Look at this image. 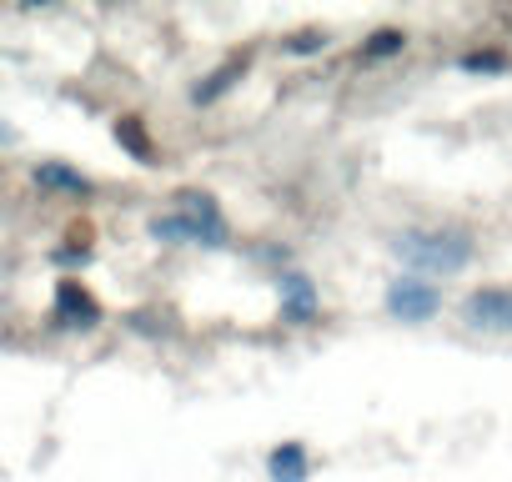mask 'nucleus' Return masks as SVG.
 Here are the masks:
<instances>
[{"mask_svg": "<svg viewBox=\"0 0 512 482\" xmlns=\"http://www.w3.org/2000/svg\"><path fill=\"white\" fill-rule=\"evenodd\" d=\"M397 257L417 277H452L477 257V241L457 226H432V231H402L397 236Z\"/></svg>", "mask_w": 512, "mask_h": 482, "instance_id": "nucleus-1", "label": "nucleus"}, {"mask_svg": "<svg viewBox=\"0 0 512 482\" xmlns=\"http://www.w3.org/2000/svg\"><path fill=\"white\" fill-rule=\"evenodd\" d=\"M437 307H442V292H437L427 277H397V282L387 287V312H392L397 322H432Z\"/></svg>", "mask_w": 512, "mask_h": 482, "instance_id": "nucleus-3", "label": "nucleus"}, {"mask_svg": "<svg viewBox=\"0 0 512 482\" xmlns=\"http://www.w3.org/2000/svg\"><path fill=\"white\" fill-rule=\"evenodd\" d=\"M61 312H81L86 322H96V302H91L76 282H61Z\"/></svg>", "mask_w": 512, "mask_h": 482, "instance_id": "nucleus-5", "label": "nucleus"}, {"mask_svg": "<svg viewBox=\"0 0 512 482\" xmlns=\"http://www.w3.org/2000/svg\"><path fill=\"white\" fill-rule=\"evenodd\" d=\"M272 477L277 482H302L307 477V452L297 442H287L282 452H272Z\"/></svg>", "mask_w": 512, "mask_h": 482, "instance_id": "nucleus-4", "label": "nucleus"}, {"mask_svg": "<svg viewBox=\"0 0 512 482\" xmlns=\"http://www.w3.org/2000/svg\"><path fill=\"white\" fill-rule=\"evenodd\" d=\"M116 136H121V141H131V146H136V151L146 156V136L136 131V121H121V126H116Z\"/></svg>", "mask_w": 512, "mask_h": 482, "instance_id": "nucleus-7", "label": "nucleus"}, {"mask_svg": "<svg viewBox=\"0 0 512 482\" xmlns=\"http://www.w3.org/2000/svg\"><path fill=\"white\" fill-rule=\"evenodd\" d=\"M392 51H402V31H377L367 46V56H392Z\"/></svg>", "mask_w": 512, "mask_h": 482, "instance_id": "nucleus-6", "label": "nucleus"}, {"mask_svg": "<svg viewBox=\"0 0 512 482\" xmlns=\"http://www.w3.org/2000/svg\"><path fill=\"white\" fill-rule=\"evenodd\" d=\"M462 322L487 337H512V287H477L462 302Z\"/></svg>", "mask_w": 512, "mask_h": 482, "instance_id": "nucleus-2", "label": "nucleus"}]
</instances>
